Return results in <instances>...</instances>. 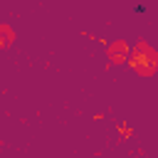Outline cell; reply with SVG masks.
I'll return each instance as SVG.
<instances>
[{
  "label": "cell",
  "instance_id": "277c9868",
  "mask_svg": "<svg viewBox=\"0 0 158 158\" xmlns=\"http://www.w3.org/2000/svg\"><path fill=\"white\" fill-rule=\"evenodd\" d=\"M133 12H136V15H143V12H146V5H136Z\"/></svg>",
  "mask_w": 158,
  "mask_h": 158
},
{
  "label": "cell",
  "instance_id": "6da1fadb",
  "mask_svg": "<svg viewBox=\"0 0 158 158\" xmlns=\"http://www.w3.org/2000/svg\"><path fill=\"white\" fill-rule=\"evenodd\" d=\"M128 64L138 77H153L158 72V52L148 42L138 40L128 52Z\"/></svg>",
  "mask_w": 158,
  "mask_h": 158
},
{
  "label": "cell",
  "instance_id": "3957f363",
  "mask_svg": "<svg viewBox=\"0 0 158 158\" xmlns=\"http://www.w3.org/2000/svg\"><path fill=\"white\" fill-rule=\"evenodd\" d=\"M15 40H17L15 30H12L7 22H0V49H10V47L15 44Z\"/></svg>",
  "mask_w": 158,
  "mask_h": 158
},
{
  "label": "cell",
  "instance_id": "7a4b0ae2",
  "mask_svg": "<svg viewBox=\"0 0 158 158\" xmlns=\"http://www.w3.org/2000/svg\"><path fill=\"white\" fill-rule=\"evenodd\" d=\"M128 52H131V44H128L126 40H114V42L106 47V59H109L111 67H116V64L128 62Z\"/></svg>",
  "mask_w": 158,
  "mask_h": 158
}]
</instances>
